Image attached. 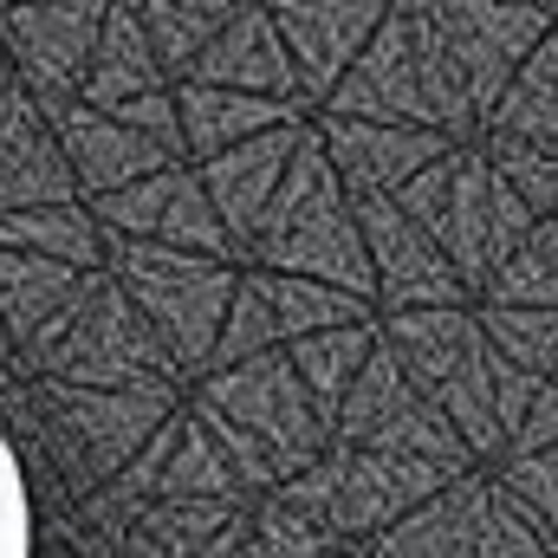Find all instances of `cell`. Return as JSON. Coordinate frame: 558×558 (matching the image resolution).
<instances>
[{
  "label": "cell",
  "mask_w": 558,
  "mask_h": 558,
  "mask_svg": "<svg viewBox=\"0 0 558 558\" xmlns=\"http://www.w3.org/2000/svg\"><path fill=\"white\" fill-rule=\"evenodd\" d=\"M0 558H33V500L7 435H0Z\"/></svg>",
  "instance_id": "obj_1"
}]
</instances>
